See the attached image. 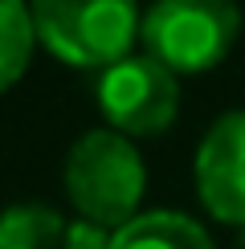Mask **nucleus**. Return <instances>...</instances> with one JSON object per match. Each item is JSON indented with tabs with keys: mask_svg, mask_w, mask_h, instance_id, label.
Instances as JSON below:
<instances>
[{
	"mask_svg": "<svg viewBox=\"0 0 245 249\" xmlns=\"http://www.w3.org/2000/svg\"><path fill=\"white\" fill-rule=\"evenodd\" d=\"M37 41L74 70H106L139 41L135 0H29Z\"/></svg>",
	"mask_w": 245,
	"mask_h": 249,
	"instance_id": "1",
	"label": "nucleus"
},
{
	"mask_svg": "<svg viewBox=\"0 0 245 249\" xmlns=\"http://www.w3.org/2000/svg\"><path fill=\"white\" fill-rule=\"evenodd\" d=\"M147 168L135 143L119 131H86L66 155V196L78 216L122 229L139 216Z\"/></svg>",
	"mask_w": 245,
	"mask_h": 249,
	"instance_id": "2",
	"label": "nucleus"
},
{
	"mask_svg": "<svg viewBox=\"0 0 245 249\" xmlns=\"http://www.w3.org/2000/svg\"><path fill=\"white\" fill-rule=\"evenodd\" d=\"M241 13L233 0H156L143 13V45L172 74H204L233 49Z\"/></svg>",
	"mask_w": 245,
	"mask_h": 249,
	"instance_id": "3",
	"label": "nucleus"
},
{
	"mask_svg": "<svg viewBox=\"0 0 245 249\" xmlns=\"http://www.w3.org/2000/svg\"><path fill=\"white\" fill-rule=\"evenodd\" d=\"M94 98L102 119L119 135H163L180 110V82L151 53H127L115 66L98 70Z\"/></svg>",
	"mask_w": 245,
	"mask_h": 249,
	"instance_id": "4",
	"label": "nucleus"
},
{
	"mask_svg": "<svg viewBox=\"0 0 245 249\" xmlns=\"http://www.w3.org/2000/svg\"><path fill=\"white\" fill-rule=\"evenodd\" d=\"M196 196L217 221L245 225V110L221 115L200 139Z\"/></svg>",
	"mask_w": 245,
	"mask_h": 249,
	"instance_id": "5",
	"label": "nucleus"
},
{
	"mask_svg": "<svg viewBox=\"0 0 245 249\" xmlns=\"http://www.w3.org/2000/svg\"><path fill=\"white\" fill-rule=\"evenodd\" d=\"M110 249H217L209 233L184 213H139L115 229Z\"/></svg>",
	"mask_w": 245,
	"mask_h": 249,
	"instance_id": "6",
	"label": "nucleus"
},
{
	"mask_svg": "<svg viewBox=\"0 0 245 249\" xmlns=\"http://www.w3.org/2000/svg\"><path fill=\"white\" fill-rule=\"evenodd\" d=\"M66 221L49 204H13L0 213V249H61Z\"/></svg>",
	"mask_w": 245,
	"mask_h": 249,
	"instance_id": "7",
	"label": "nucleus"
},
{
	"mask_svg": "<svg viewBox=\"0 0 245 249\" xmlns=\"http://www.w3.org/2000/svg\"><path fill=\"white\" fill-rule=\"evenodd\" d=\"M33 45H37V29L29 4L25 0H0V94L17 86L20 74L29 70Z\"/></svg>",
	"mask_w": 245,
	"mask_h": 249,
	"instance_id": "8",
	"label": "nucleus"
},
{
	"mask_svg": "<svg viewBox=\"0 0 245 249\" xmlns=\"http://www.w3.org/2000/svg\"><path fill=\"white\" fill-rule=\"evenodd\" d=\"M110 241H115V229H106V225H98V221L78 216V221L66 225L61 249H110Z\"/></svg>",
	"mask_w": 245,
	"mask_h": 249,
	"instance_id": "9",
	"label": "nucleus"
},
{
	"mask_svg": "<svg viewBox=\"0 0 245 249\" xmlns=\"http://www.w3.org/2000/svg\"><path fill=\"white\" fill-rule=\"evenodd\" d=\"M237 249H245V225H241V233H237Z\"/></svg>",
	"mask_w": 245,
	"mask_h": 249,
	"instance_id": "10",
	"label": "nucleus"
}]
</instances>
